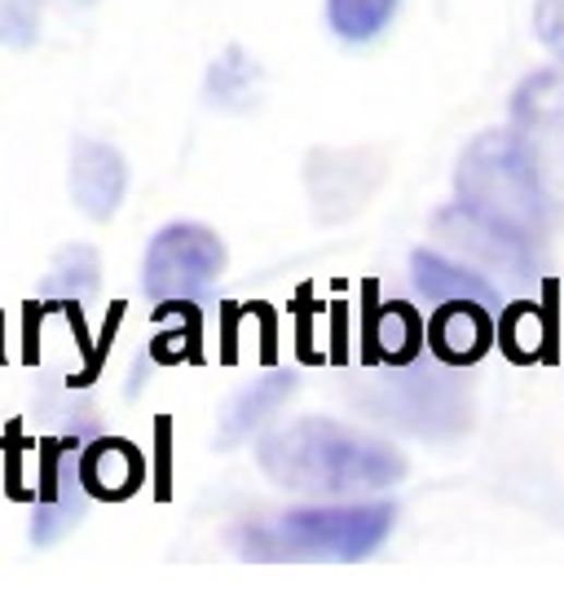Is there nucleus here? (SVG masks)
<instances>
[{
  "label": "nucleus",
  "mask_w": 564,
  "mask_h": 595,
  "mask_svg": "<svg viewBox=\"0 0 564 595\" xmlns=\"http://www.w3.org/2000/svg\"><path fill=\"white\" fill-rule=\"evenodd\" d=\"M529 331H538V313L533 305H516L503 322V344L512 348V357H533L538 344H529Z\"/></svg>",
  "instance_id": "19"
},
{
  "label": "nucleus",
  "mask_w": 564,
  "mask_h": 595,
  "mask_svg": "<svg viewBox=\"0 0 564 595\" xmlns=\"http://www.w3.org/2000/svg\"><path fill=\"white\" fill-rule=\"evenodd\" d=\"M393 529L388 503H353V508H300L287 512L274 538L261 529H243V551L256 560H274L278 551L291 556H335V560H358L375 551Z\"/></svg>",
  "instance_id": "3"
},
{
  "label": "nucleus",
  "mask_w": 564,
  "mask_h": 595,
  "mask_svg": "<svg viewBox=\"0 0 564 595\" xmlns=\"http://www.w3.org/2000/svg\"><path fill=\"white\" fill-rule=\"evenodd\" d=\"M151 357L164 367H177V362H199V313L190 309L185 326L177 331H159L155 344H151Z\"/></svg>",
  "instance_id": "18"
},
{
  "label": "nucleus",
  "mask_w": 564,
  "mask_h": 595,
  "mask_svg": "<svg viewBox=\"0 0 564 595\" xmlns=\"http://www.w3.org/2000/svg\"><path fill=\"white\" fill-rule=\"evenodd\" d=\"M225 270V243L194 221H172L164 225L151 248H146V265H142V291L164 305V300H194L203 296Z\"/></svg>",
  "instance_id": "4"
},
{
  "label": "nucleus",
  "mask_w": 564,
  "mask_h": 595,
  "mask_svg": "<svg viewBox=\"0 0 564 595\" xmlns=\"http://www.w3.org/2000/svg\"><path fill=\"white\" fill-rule=\"evenodd\" d=\"M207 102L220 110H252L261 102V67L243 49H225L207 67Z\"/></svg>",
  "instance_id": "14"
},
{
  "label": "nucleus",
  "mask_w": 564,
  "mask_h": 595,
  "mask_svg": "<svg viewBox=\"0 0 564 595\" xmlns=\"http://www.w3.org/2000/svg\"><path fill=\"white\" fill-rule=\"evenodd\" d=\"M371 406L384 415V419H397L401 428L410 432H455L459 424H468L464 415V397H459V384L449 380L445 371H406V376H393L384 384L380 397H371Z\"/></svg>",
  "instance_id": "5"
},
{
  "label": "nucleus",
  "mask_w": 564,
  "mask_h": 595,
  "mask_svg": "<svg viewBox=\"0 0 564 595\" xmlns=\"http://www.w3.org/2000/svg\"><path fill=\"white\" fill-rule=\"evenodd\" d=\"M0 340H5V335H0ZM0 357H5V353H0Z\"/></svg>",
  "instance_id": "23"
},
{
  "label": "nucleus",
  "mask_w": 564,
  "mask_h": 595,
  "mask_svg": "<svg viewBox=\"0 0 564 595\" xmlns=\"http://www.w3.org/2000/svg\"><path fill=\"white\" fill-rule=\"evenodd\" d=\"M40 5L45 0H0V45L32 49L40 40Z\"/></svg>",
  "instance_id": "17"
},
{
  "label": "nucleus",
  "mask_w": 564,
  "mask_h": 595,
  "mask_svg": "<svg viewBox=\"0 0 564 595\" xmlns=\"http://www.w3.org/2000/svg\"><path fill=\"white\" fill-rule=\"evenodd\" d=\"M410 270H415L419 296L432 300V305H445V300H481V305H490L494 300V287L481 274H472V270H464L455 261H445L436 252H415Z\"/></svg>",
  "instance_id": "12"
},
{
  "label": "nucleus",
  "mask_w": 564,
  "mask_h": 595,
  "mask_svg": "<svg viewBox=\"0 0 564 595\" xmlns=\"http://www.w3.org/2000/svg\"><path fill=\"white\" fill-rule=\"evenodd\" d=\"M455 186L459 225L503 261L525 265L533 243L547 234V199L529 142L520 133H481L464 151Z\"/></svg>",
  "instance_id": "1"
},
{
  "label": "nucleus",
  "mask_w": 564,
  "mask_h": 595,
  "mask_svg": "<svg viewBox=\"0 0 564 595\" xmlns=\"http://www.w3.org/2000/svg\"><path fill=\"white\" fill-rule=\"evenodd\" d=\"M75 5H93V0H75Z\"/></svg>",
  "instance_id": "22"
},
{
  "label": "nucleus",
  "mask_w": 564,
  "mask_h": 595,
  "mask_svg": "<svg viewBox=\"0 0 564 595\" xmlns=\"http://www.w3.org/2000/svg\"><path fill=\"white\" fill-rule=\"evenodd\" d=\"M155 437H159V476H155V490H159V499H168V441H172V424L159 419Z\"/></svg>",
  "instance_id": "21"
},
{
  "label": "nucleus",
  "mask_w": 564,
  "mask_h": 595,
  "mask_svg": "<svg viewBox=\"0 0 564 595\" xmlns=\"http://www.w3.org/2000/svg\"><path fill=\"white\" fill-rule=\"evenodd\" d=\"M80 481L93 503H124L146 486V454L129 437H97L80 450Z\"/></svg>",
  "instance_id": "8"
},
{
  "label": "nucleus",
  "mask_w": 564,
  "mask_h": 595,
  "mask_svg": "<svg viewBox=\"0 0 564 595\" xmlns=\"http://www.w3.org/2000/svg\"><path fill=\"white\" fill-rule=\"evenodd\" d=\"M291 389H296V371H274V376L256 380L252 389H243V393L230 402V410H225V424H220V432H216V445H239V441H248L252 428H256L269 410H278V402L291 397Z\"/></svg>",
  "instance_id": "13"
},
{
  "label": "nucleus",
  "mask_w": 564,
  "mask_h": 595,
  "mask_svg": "<svg viewBox=\"0 0 564 595\" xmlns=\"http://www.w3.org/2000/svg\"><path fill=\"white\" fill-rule=\"evenodd\" d=\"M397 14V0H326V23L345 40H371Z\"/></svg>",
  "instance_id": "16"
},
{
  "label": "nucleus",
  "mask_w": 564,
  "mask_h": 595,
  "mask_svg": "<svg viewBox=\"0 0 564 595\" xmlns=\"http://www.w3.org/2000/svg\"><path fill=\"white\" fill-rule=\"evenodd\" d=\"M423 344V318L401 305V300H388L371 313L367 322V353L380 357V362H393V367H406L415 362V353Z\"/></svg>",
  "instance_id": "11"
},
{
  "label": "nucleus",
  "mask_w": 564,
  "mask_h": 595,
  "mask_svg": "<svg viewBox=\"0 0 564 595\" xmlns=\"http://www.w3.org/2000/svg\"><path fill=\"white\" fill-rule=\"evenodd\" d=\"M533 27H538V40H542L555 58H564V0H538Z\"/></svg>",
  "instance_id": "20"
},
{
  "label": "nucleus",
  "mask_w": 564,
  "mask_h": 595,
  "mask_svg": "<svg viewBox=\"0 0 564 595\" xmlns=\"http://www.w3.org/2000/svg\"><path fill=\"white\" fill-rule=\"evenodd\" d=\"M269 481L296 495H358V490H384L401 481L406 459L331 419H300L291 428H278L256 450Z\"/></svg>",
  "instance_id": "2"
},
{
  "label": "nucleus",
  "mask_w": 564,
  "mask_h": 595,
  "mask_svg": "<svg viewBox=\"0 0 564 595\" xmlns=\"http://www.w3.org/2000/svg\"><path fill=\"white\" fill-rule=\"evenodd\" d=\"M428 344L445 367H468L494 344V322L481 300H445L428 322Z\"/></svg>",
  "instance_id": "10"
},
{
  "label": "nucleus",
  "mask_w": 564,
  "mask_h": 595,
  "mask_svg": "<svg viewBox=\"0 0 564 595\" xmlns=\"http://www.w3.org/2000/svg\"><path fill=\"white\" fill-rule=\"evenodd\" d=\"M362 151H313L309 155V194L322 221H340L367 203L380 181V168H367Z\"/></svg>",
  "instance_id": "6"
},
{
  "label": "nucleus",
  "mask_w": 564,
  "mask_h": 595,
  "mask_svg": "<svg viewBox=\"0 0 564 595\" xmlns=\"http://www.w3.org/2000/svg\"><path fill=\"white\" fill-rule=\"evenodd\" d=\"M129 168L124 155L106 142H75L71 151V199L88 221H110L124 203Z\"/></svg>",
  "instance_id": "7"
},
{
  "label": "nucleus",
  "mask_w": 564,
  "mask_h": 595,
  "mask_svg": "<svg viewBox=\"0 0 564 595\" xmlns=\"http://www.w3.org/2000/svg\"><path fill=\"white\" fill-rule=\"evenodd\" d=\"M97 274H101L97 252L84 248V243H71V248H62V252L53 257L45 283H40V296H53V300H84V296L97 291Z\"/></svg>",
  "instance_id": "15"
},
{
  "label": "nucleus",
  "mask_w": 564,
  "mask_h": 595,
  "mask_svg": "<svg viewBox=\"0 0 564 595\" xmlns=\"http://www.w3.org/2000/svg\"><path fill=\"white\" fill-rule=\"evenodd\" d=\"M516 124L533 155L564 164V71H542L516 93Z\"/></svg>",
  "instance_id": "9"
}]
</instances>
